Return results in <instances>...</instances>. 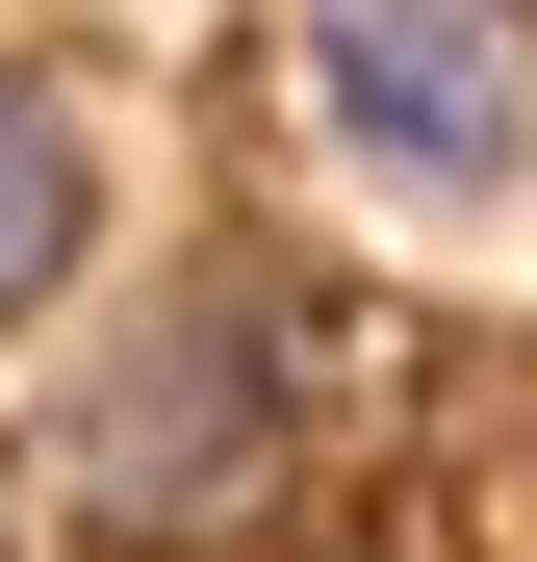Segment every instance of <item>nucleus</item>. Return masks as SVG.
I'll return each mask as SVG.
<instances>
[{
	"label": "nucleus",
	"mask_w": 537,
	"mask_h": 562,
	"mask_svg": "<svg viewBox=\"0 0 537 562\" xmlns=\"http://www.w3.org/2000/svg\"><path fill=\"white\" fill-rule=\"evenodd\" d=\"M282 103L384 231H486L537 179V26L512 0H282Z\"/></svg>",
	"instance_id": "nucleus-2"
},
{
	"label": "nucleus",
	"mask_w": 537,
	"mask_h": 562,
	"mask_svg": "<svg viewBox=\"0 0 537 562\" xmlns=\"http://www.w3.org/2000/svg\"><path fill=\"white\" fill-rule=\"evenodd\" d=\"M282 486H307V307L256 256L154 281V307L52 384V512L103 537V562H256Z\"/></svg>",
	"instance_id": "nucleus-1"
},
{
	"label": "nucleus",
	"mask_w": 537,
	"mask_h": 562,
	"mask_svg": "<svg viewBox=\"0 0 537 562\" xmlns=\"http://www.w3.org/2000/svg\"><path fill=\"white\" fill-rule=\"evenodd\" d=\"M0 562H26V537H0Z\"/></svg>",
	"instance_id": "nucleus-4"
},
{
	"label": "nucleus",
	"mask_w": 537,
	"mask_h": 562,
	"mask_svg": "<svg viewBox=\"0 0 537 562\" xmlns=\"http://www.w3.org/2000/svg\"><path fill=\"white\" fill-rule=\"evenodd\" d=\"M77 256H103V103L52 52H0V333H52Z\"/></svg>",
	"instance_id": "nucleus-3"
}]
</instances>
